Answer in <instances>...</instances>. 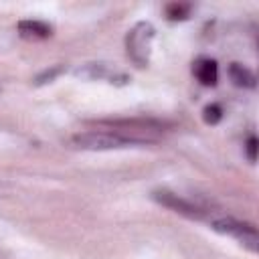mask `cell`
Wrapping results in <instances>:
<instances>
[{"label":"cell","instance_id":"cell-2","mask_svg":"<svg viewBox=\"0 0 259 259\" xmlns=\"http://www.w3.org/2000/svg\"><path fill=\"white\" fill-rule=\"evenodd\" d=\"M154 36H156V28L150 22H138L125 34V51H127V57L138 67H146L150 63V47H152Z\"/></svg>","mask_w":259,"mask_h":259},{"label":"cell","instance_id":"cell-7","mask_svg":"<svg viewBox=\"0 0 259 259\" xmlns=\"http://www.w3.org/2000/svg\"><path fill=\"white\" fill-rule=\"evenodd\" d=\"M18 34L26 40H45L53 34V26L42 20H20Z\"/></svg>","mask_w":259,"mask_h":259},{"label":"cell","instance_id":"cell-6","mask_svg":"<svg viewBox=\"0 0 259 259\" xmlns=\"http://www.w3.org/2000/svg\"><path fill=\"white\" fill-rule=\"evenodd\" d=\"M192 73L204 87H214L217 81H219V65H217V61L206 59V57L196 59V63L192 67Z\"/></svg>","mask_w":259,"mask_h":259},{"label":"cell","instance_id":"cell-10","mask_svg":"<svg viewBox=\"0 0 259 259\" xmlns=\"http://www.w3.org/2000/svg\"><path fill=\"white\" fill-rule=\"evenodd\" d=\"M202 119H204L206 123H210V125L219 123V121L223 119V107H221L219 103H210V105H206V107L202 109Z\"/></svg>","mask_w":259,"mask_h":259},{"label":"cell","instance_id":"cell-4","mask_svg":"<svg viewBox=\"0 0 259 259\" xmlns=\"http://www.w3.org/2000/svg\"><path fill=\"white\" fill-rule=\"evenodd\" d=\"M152 198L156 202H160L162 206H166V208H170V210H174L178 214H184L188 219L200 221V219L206 217V210L202 206H198L192 200H186V198H182V196H178V194H174L170 190H164V188L162 190H154L152 192Z\"/></svg>","mask_w":259,"mask_h":259},{"label":"cell","instance_id":"cell-11","mask_svg":"<svg viewBox=\"0 0 259 259\" xmlns=\"http://www.w3.org/2000/svg\"><path fill=\"white\" fill-rule=\"evenodd\" d=\"M63 73V67H53V69H47V71H42L40 75H36V79H34V83L36 85H45V83H51L57 75H61Z\"/></svg>","mask_w":259,"mask_h":259},{"label":"cell","instance_id":"cell-1","mask_svg":"<svg viewBox=\"0 0 259 259\" xmlns=\"http://www.w3.org/2000/svg\"><path fill=\"white\" fill-rule=\"evenodd\" d=\"M73 146L79 150H91V152H101V150H119V148H132V146H146V142L121 136L111 130H89L75 134L71 138Z\"/></svg>","mask_w":259,"mask_h":259},{"label":"cell","instance_id":"cell-9","mask_svg":"<svg viewBox=\"0 0 259 259\" xmlns=\"http://www.w3.org/2000/svg\"><path fill=\"white\" fill-rule=\"evenodd\" d=\"M190 10H192V6H190V4L172 2V4H168V6H166V16H168L170 20H184V18H188Z\"/></svg>","mask_w":259,"mask_h":259},{"label":"cell","instance_id":"cell-3","mask_svg":"<svg viewBox=\"0 0 259 259\" xmlns=\"http://www.w3.org/2000/svg\"><path fill=\"white\" fill-rule=\"evenodd\" d=\"M210 229L221 235H229V237L237 239L251 253H257V249H259V235L251 223H243L233 217H219V219H210Z\"/></svg>","mask_w":259,"mask_h":259},{"label":"cell","instance_id":"cell-12","mask_svg":"<svg viewBox=\"0 0 259 259\" xmlns=\"http://www.w3.org/2000/svg\"><path fill=\"white\" fill-rule=\"evenodd\" d=\"M257 146H259L257 138H255V136H249L247 142H245V154H247L249 162H255V160H257Z\"/></svg>","mask_w":259,"mask_h":259},{"label":"cell","instance_id":"cell-5","mask_svg":"<svg viewBox=\"0 0 259 259\" xmlns=\"http://www.w3.org/2000/svg\"><path fill=\"white\" fill-rule=\"evenodd\" d=\"M75 75L81 79H89V81H107V83H115V85H125L130 81V77L125 73L119 71H111L107 63H87L79 69H75Z\"/></svg>","mask_w":259,"mask_h":259},{"label":"cell","instance_id":"cell-8","mask_svg":"<svg viewBox=\"0 0 259 259\" xmlns=\"http://www.w3.org/2000/svg\"><path fill=\"white\" fill-rule=\"evenodd\" d=\"M229 77L237 87H245V89H253L257 85V77L251 69H247L241 63H231L229 67Z\"/></svg>","mask_w":259,"mask_h":259}]
</instances>
